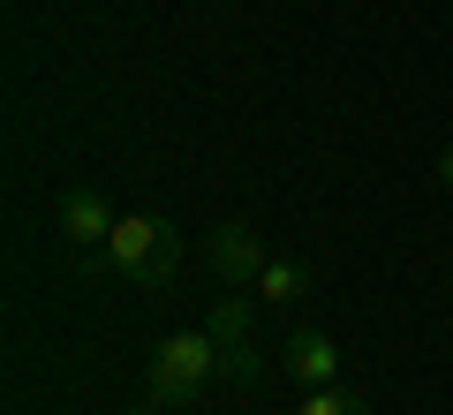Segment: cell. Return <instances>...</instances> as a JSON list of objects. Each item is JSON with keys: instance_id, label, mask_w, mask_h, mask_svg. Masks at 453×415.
<instances>
[{"instance_id": "cell-3", "label": "cell", "mask_w": 453, "mask_h": 415, "mask_svg": "<svg viewBox=\"0 0 453 415\" xmlns=\"http://www.w3.org/2000/svg\"><path fill=\"white\" fill-rule=\"evenodd\" d=\"M204 265H211L219 288H257V272L273 265V250H265V234L250 219H219L204 234Z\"/></svg>"}, {"instance_id": "cell-4", "label": "cell", "mask_w": 453, "mask_h": 415, "mask_svg": "<svg viewBox=\"0 0 453 415\" xmlns=\"http://www.w3.org/2000/svg\"><path fill=\"white\" fill-rule=\"evenodd\" d=\"M53 227H61V242L83 250V257H106V242H113V211H106V196H98L91 181H68V189H61Z\"/></svg>"}, {"instance_id": "cell-8", "label": "cell", "mask_w": 453, "mask_h": 415, "mask_svg": "<svg viewBox=\"0 0 453 415\" xmlns=\"http://www.w3.org/2000/svg\"><path fill=\"white\" fill-rule=\"evenodd\" d=\"M295 415H371V400H356L348 385H318V393H303Z\"/></svg>"}, {"instance_id": "cell-2", "label": "cell", "mask_w": 453, "mask_h": 415, "mask_svg": "<svg viewBox=\"0 0 453 415\" xmlns=\"http://www.w3.org/2000/svg\"><path fill=\"white\" fill-rule=\"evenodd\" d=\"M106 265L129 280V288H166L181 272V234L159 219V211H121L106 242Z\"/></svg>"}, {"instance_id": "cell-1", "label": "cell", "mask_w": 453, "mask_h": 415, "mask_svg": "<svg viewBox=\"0 0 453 415\" xmlns=\"http://www.w3.org/2000/svg\"><path fill=\"white\" fill-rule=\"evenodd\" d=\"M211 378H219V340L211 333H166L144 363V393L159 408H196Z\"/></svg>"}, {"instance_id": "cell-6", "label": "cell", "mask_w": 453, "mask_h": 415, "mask_svg": "<svg viewBox=\"0 0 453 415\" xmlns=\"http://www.w3.org/2000/svg\"><path fill=\"white\" fill-rule=\"evenodd\" d=\"M250 325H257V295H242V288H219V303L204 310V333L219 340V348H234V340H250Z\"/></svg>"}, {"instance_id": "cell-9", "label": "cell", "mask_w": 453, "mask_h": 415, "mask_svg": "<svg viewBox=\"0 0 453 415\" xmlns=\"http://www.w3.org/2000/svg\"><path fill=\"white\" fill-rule=\"evenodd\" d=\"M219 378H234V385H257V378H265V355H257V340H234V348H219Z\"/></svg>"}, {"instance_id": "cell-11", "label": "cell", "mask_w": 453, "mask_h": 415, "mask_svg": "<svg viewBox=\"0 0 453 415\" xmlns=\"http://www.w3.org/2000/svg\"><path fill=\"white\" fill-rule=\"evenodd\" d=\"M129 415H166V408H159V400H144V408H129Z\"/></svg>"}, {"instance_id": "cell-7", "label": "cell", "mask_w": 453, "mask_h": 415, "mask_svg": "<svg viewBox=\"0 0 453 415\" xmlns=\"http://www.w3.org/2000/svg\"><path fill=\"white\" fill-rule=\"evenodd\" d=\"M250 295H257V303H280V310L303 303V295H310V265H303V257H273V265L257 272V288H250Z\"/></svg>"}, {"instance_id": "cell-5", "label": "cell", "mask_w": 453, "mask_h": 415, "mask_svg": "<svg viewBox=\"0 0 453 415\" xmlns=\"http://www.w3.org/2000/svg\"><path fill=\"white\" fill-rule=\"evenodd\" d=\"M280 363H288V378L303 385V393H318V385H340V340L318 333V325H295L288 348H280Z\"/></svg>"}, {"instance_id": "cell-10", "label": "cell", "mask_w": 453, "mask_h": 415, "mask_svg": "<svg viewBox=\"0 0 453 415\" xmlns=\"http://www.w3.org/2000/svg\"><path fill=\"white\" fill-rule=\"evenodd\" d=\"M438 181H446V196H453V144H446V159H438Z\"/></svg>"}]
</instances>
